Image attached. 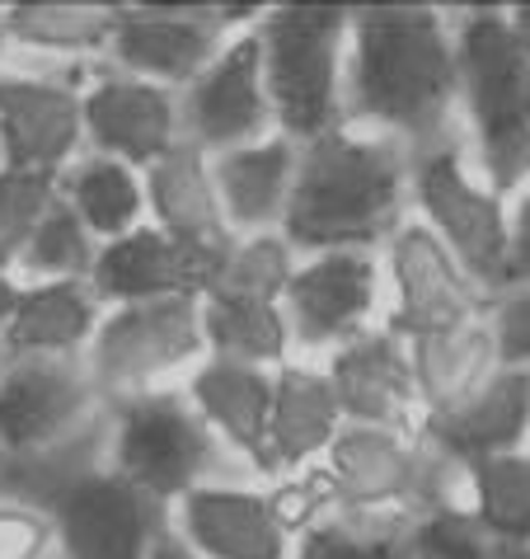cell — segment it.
<instances>
[{
	"instance_id": "obj_1",
	"label": "cell",
	"mask_w": 530,
	"mask_h": 559,
	"mask_svg": "<svg viewBox=\"0 0 530 559\" xmlns=\"http://www.w3.org/2000/svg\"><path fill=\"white\" fill-rule=\"evenodd\" d=\"M342 108L352 128L395 136L413 160L465 146L450 14L436 5H357Z\"/></svg>"
},
{
	"instance_id": "obj_2",
	"label": "cell",
	"mask_w": 530,
	"mask_h": 559,
	"mask_svg": "<svg viewBox=\"0 0 530 559\" xmlns=\"http://www.w3.org/2000/svg\"><path fill=\"white\" fill-rule=\"evenodd\" d=\"M409 169L413 155L395 136L342 122L329 136L301 146L282 240L301 259L329 250L381 254L413 216Z\"/></svg>"
},
{
	"instance_id": "obj_3",
	"label": "cell",
	"mask_w": 530,
	"mask_h": 559,
	"mask_svg": "<svg viewBox=\"0 0 530 559\" xmlns=\"http://www.w3.org/2000/svg\"><path fill=\"white\" fill-rule=\"evenodd\" d=\"M348 5H263L254 24L277 132L296 146L348 122Z\"/></svg>"
},
{
	"instance_id": "obj_4",
	"label": "cell",
	"mask_w": 530,
	"mask_h": 559,
	"mask_svg": "<svg viewBox=\"0 0 530 559\" xmlns=\"http://www.w3.org/2000/svg\"><path fill=\"white\" fill-rule=\"evenodd\" d=\"M99 461L160 508H174L212 479L244 475L226 447L212 438V428L202 424V414L189 405L183 391L104 405Z\"/></svg>"
},
{
	"instance_id": "obj_5",
	"label": "cell",
	"mask_w": 530,
	"mask_h": 559,
	"mask_svg": "<svg viewBox=\"0 0 530 559\" xmlns=\"http://www.w3.org/2000/svg\"><path fill=\"white\" fill-rule=\"evenodd\" d=\"M99 428L104 395L81 362L5 357L0 367V465L38 479L61 461L95 452Z\"/></svg>"
},
{
	"instance_id": "obj_6",
	"label": "cell",
	"mask_w": 530,
	"mask_h": 559,
	"mask_svg": "<svg viewBox=\"0 0 530 559\" xmlns=\"http://www.w3.org/2000/svg\"><path fill=\"white\" fill-rule=\"evenodd\" d=\"M57 532L61 559H155L169 536V508L132 489L99 461V447L28 479Z\"/></svg>"
},
{
	"instance_id": "obj_7",
	"label": "cell",
	"mask_w": 530,
	"mask_h": 559,
	"mask_svg": "<svg viewBox=\"0 0 530 559\" xmlns=\"http://www.w3.org/2000/svg\"><path fill=\"white\" fill-rule=\"evenodd\" d=\"M207 357V334H202L197 297H169L142 306H104L99 330L81 353L104 405L136 395L183 391Z\"/></svg>"
},
{
	"instance_id": "obj_8",
	"label": "cell",
	"mask_w": 530,
	"mask_h": 559,
	"mask_svg": "<svg viewBox=\"0 0 530 559\" xmlns=\"http://www.w3.org/2000/svg\"><path fill=\"white\" fill-rule=\"evenodd\" d=\"M409 198L413 216L446 245V254L483 297L511 283V203L474 175L465 146L418 155L409 169Z\"/></svg>"
},
{
	"instance_id": "obj_9",
	"label": "cell",
	"mask_w": 530,
	"mask_h": 559,
	"mask_svg": "<svg viewBox=\"0 0 530 559\" xmlns=\"http://www.w3.org/2000/svg\"><path fill=\"white\" fill-rule=\"evenodd\" d=\"M282 316L291 330V353L324 362L342 344L385 324V269L371 250H329L296 259L282 292Z\"/></svg>"
},
{
	"instance_id": "obj_10",
	"label": "cell",
	"mask_w": 530,
	"mask_h": 559,
	"mask_svg": "<svg viewBox=\"0 0 530 559\" xmlns=\"http://www.w3.org/2000/svg\"><path fill=\"white\" fill-rule=\"evenodd\" d=\"M263 14V5H118L104 67L179 90Z\"/></svg>"
},
{
	"instance_id": "obj_11",
	"label": "cell",
	"mask_w": 530,
	"mask_h": 559,
	"mask_svg": "<svg viewBox=\"0 0 530 559\" xmlns=\"http://www.w3.org/2000/svg\"><path fill=\"white\" fill-rule=\"evenodd\" d=\"M169 536L193 559H296L301 526L277 485L230 475L169 508Z\"/></svg>"
},
{
	"instance_id": "obj_12",
	"label": "cell",
	"mask_w": 530,
	"mask_h": 559,
	"mask_svg": "<svg viewBox=\"0 0 530 559\" xmlns=\"http://www.w3.org/2000/svg\"><path fill=\"white\" fill-rule=\"evenodd\" d=\"M85 75L10 61L0 71V169L67 175L85 155Z\"/></svg>"
},
{
	"instance_id": "obj_13",
	"label": "cell",
	"mask_w": 530,
	"mask_h": 559,
	"mask_svg": "<svg viewBox=\"0 0 530 559\" xmlns=\"http://www.w3.org/2000/svg\"><path fill=\"white\" fill-rule=\"evenodd\" d=\"M258 24V20H254ZM254 24L230 34L207 67L179 90V132L183 146L212 155L254 146L277 132L273 99L263 85V52Z\"/></svg>"
},
{
	"instance_id": "obj_14",
	"label": "cell",
	"mask_w": 530,
	"mask_h": 559,
	"mask_svg": "<svg viewBox=\"0 0 530 559\" xmlns=\"http://www.w3.org/2000/svg\"><path fill=\"white\" fill-rule=\"evenodd\" d=\"M385 269V330L399 334L403 344L418 334L446 330V324L483 316V292L465 277V269L446 254V245L432 230L409 216L389 245L381 250Z\"/></svg>"
},
{
	"instance_id": "obj_15",
	"label": "cell",
	"mask_w": 530,
	"mask_h": 559,
	"mask_svg": "<svg viewBox=\"0 0 530 559\" xmlns=\"http://www.w3.org/2000/svg\"><path fill=\"white\" fill-rule=\"evenodd\" d=\"M456 90L465 136L530 118V48L517 38L507 5H474L450 14Z\"/></svg>"
},
{
	"instance_id": "obj_16",
	"label": "cell",
	"mask_w": 530,
	"mask_h": 559,
	"mask_svg": "<svg viewBox=\"0 0 530 559\" xmlns=\"http://www.w3.org/2000/svg\"><path fill=\"white\" fill-rule=\"evenodd\" d=\"M85 151L108 155L132 169H150L174 146H183L179 132V95L165 85L136 81L113 67H95L85 75Z\"/></svg>"
},
{
	"instance_id": "obj_17",
	"label": "cell",
	"mask_w": 530,
	"mask_h": 559,
	"mask_svg": "<svg viewBox=\"0 0 530 559\" xmlns=\"http://www.w3.org/2000/svg\"><path fill=\"white\" fill-rule=\"evenodd\" d=\"M320 367L329 371L342 424L395 428V432H418V424H423L409 344H403L399 334H389L385 324L366 330L362 338H352V344H342L334 357H324Z\"/></svg>"
},
{
	"instance_id": "obj_18",
	"label": "cell",
	"mask_w": 530,
	"mask_h": 559,
	"mask_svg": "<svg viewBox=\"0 0 530 559\" xmlns=\"http://www.w3.org/2000/svg\"><path fill=\"white\" fill-rule=\"evenodd\" d=\"M273 381L277 371L230 362V357H202V367L183 381L189 405L202 414L212 438L226 447L244 475L273 485L268 461V418H273Z\"/></svg>"
},
{
	"instance_id": "obj_19",
	"label": "cell",
	"mask_w": 530,
	"mask_h": 559,
	"mask_svg": "<svg viewBox=\"0 0 530 559\" xmlns=\"http://www.w3.org/2000/svg\"><path fill=\"white\" fill-rule=\"evenodd\" d=\"M142 183H146V222L165 230L174 245H183L189 254H197L207 269H216L221 254L236 245V236H230L221 203H216L207 155L193 146H174L165 160L142 169Z\"/></svg>"
},
{
	"instance_id": "obj_20",
	"label": "cell",
	"mask_w": 530,
	"mask_h": 559,
	"mask_svg": "<svg viewBox=\"0 0 530 559\" xmlns=\"http://www.w3.org/2000/svg\"><path fill=\"white\" fill-rule=\"evenodd\" d=\"M418 438L460 465L511 456L530 447V371H493L489 385L446 414H427Z\"/></svg>"
},
{
	"instance_id": "obj_21",
	"label": "cell",
	"mask_w": 530,
	"mask_h": 559,
	"mask_svg": "<svg viewBox=\"0 0 530 559\" xmlns=\"http://www.w3.org/2000/svg\"><path fill=\"white\" fill-rule=\"evenodd\" d=\"M207 277H212L207 263L146 222L132 236L99 245L89 287H95L104 306H142L169 297H202Z\"/></svg>"
},
{
	"instance_id": "obj_22",
	"label": "cell",
	"mask_w": 530,
	"mask_h": 559,
	"mask_svg": "<svg viewBox=\"0 0 530 559\" xmlns=\"http://www.w3.org/2000/svg\"><path fill=\"white\" fill-rule=\"evenodd\" d=\"M338 432H342V409L329 385V371L320 362H305V357H291L287 367H277L273 418H268L273 485L315 471L329 456Z\"/></svg>"
},
{
	"instance_id": "obj_23",
	"label": "cell",
	"mask_w": 530,
	"mask_h": 559,
	"mask_svg": "<svg viewBox=\"0 0 530 559\" xmlns=\"http://www.w3.org/2000/svg\"><path fill=\"white\" fill-rule=\"evenodd\" d=\"M104 301L89 283H14V297L0 316V338L10 357H52L81 362L99 330Z\"/></svg>"
},
{
	"instance_id": "obj_24",
	"label": "cell",
	"mask_w": 530,
	"mask_h": 559,
	"mask_svg": "<svg viewBox=\"0 0 530 559\" xmlns=\"http://www.w3.org/2000/svg\"><path fill=\"white\" fill-rule=\"evenodd\" d=\"M296 160H301V146L287 142L282 132L263 136L254 146L212 155L216 203H221L230 236L240 240V236H273V230H282L291 183H296Z\"/></svg>"
},
{
	"instance_id": "obj_25",
	"label": "cell",
	"mask_w": 530,
	"mask_h": 559,
	"mask_svg": "<svg viewBox=\"0 0 530 559\" xmlns=\"http://www.w3.org/2000/svg\"><path fill=\"white\" fill-rule=\"evenodd\" d=\"M10 48L24 67L52 71H95L108 57L118 5H85V0H24L5 5Z\"/></svg>"
},
{
	"instance_id": "obj_26",
	"label": "cell",
	"mask_w": 530,
	"mask_h": 559,
	"mask_svg": "<svg viewBox=\"0 0 530 559\" xmlns=\"http://www.w3.org/2000/svg\"><path fill=\"white\" fill-rule=\"evenodd\" d=\"M409 362H413V385H418L423 418L465 405L479 385L493 381V371H503L483 316L409 338Z\"/></svg>"
},
{
	"instance_id": "obj_27",
	"label": "cell",
	"mask_w": 530,
	"mask_h": 559,
	"mask_svg": "<svg viewBox=\"0 0 530 559\" xmlns=\"http://www.w3.org/2000/svg\"><path fill=\"white\" fill-rule=\"evenodd\" d=\"M61 203L71 207V216L81 222L95 245L132 236L136 226H146V183L142 169L108 160V155H81L67 175L57 179Z\"/></svg>"
},
{
	"instance_id": "obj_28",
	"label": "cell",
	"mask_w": 530,
	"mask_h": 559,
	"mask_svg": "<svg viewBox=\"0 0 530 559\" xmlns=\"http://www.w3.org/2000/svg\"><path fill=\"white\" fill-rule=\"evenodd\" d=\"M202 334H207V357H230L249 367H287L291 362V330L277 301L226 297V292H202Z\"/></svg>"
},
{
	"instance_id": "obj_29",
	"label": "cell",
	"mask_w": 530,
	"mask_h": 559,
	"mask_svg": "<svg viewBox=\"0 0 530 559\" xmlns=\"http://www.w3.org/2000/svg\"><path fill=\"white\" fill-rule=\"evenodd\" d=\"M470 518L511 550L530 546V447L470 465Z\"/></svg>"
},
{
	"instance_id": "obj_30",
	"label": "cell",
	"mask_w": 530,
	"mask_h": 559,
	"mask_svg": "<svg viewBox=\"0 0 530 559\" xmlns=\"http://www.w3.org/2000/svg\"><path fill=\"white\" fill-rule=\"evenodd\" d=\"M296 254L282 240V230L273 236H240L230 250L221 254V263L212 269L207 287L202 292H226V297H249V301H277L282 306V292L296 273Z\"/></svg>"
},
{
	"instance_id": "obj_31",
	"label": "cell",
	"mask_w": 530,
	"mask_h": 559,
	"mask_svg": "<svg viewBox=\"0 0 530 559\" xmlns=\"http://www.w3.org/2000/svg\"><path fill=\"white\" fill-rule=\"evenodd\" d=\"M409 518L324 512L296 540V559H409Z\"/></svg>"
},
{
	"instance_id": "obj_32",
	"label": "cell",
	"mask_w": 530,
	"mask_h": 559,
	"mask_svg": "<svg viewBox=\"0 0 530 559\" xmlns=\"http://www.w3.org/2000/svg\"><path fill=\"white\" fill-rule=\"evenodd\" d=\"M95 254V236L75 222L67 203H57L48 222L38 226V236L28 240L20 263H14V283H89Z\"/></svg>"
},
{
	"instance_id": "obj_33",
	"label": "cell",
	"mask_w": 530,
	"mask_h": 559,
	"mask_svg": "<svg viewBox=\"0 0 530 559\" xmlns=\"http://www.w3.org/2000/svg\"><path fill=\"white\" fill-rule=\"evenodd\" d=\"M61 203L57 175L34 169H0V273L14 277V263L48 222V212Z\"/></svg>"
},
{
	"instance_id": "obj_34",
	"label": "cell",
	"mask_w": 530,
	"mask_h": 559,
	"mask_svg": "<svg viewBox=\"0 0 530 559\" xmlns=\"http://www.w3.org/2000/svg\"><path fill=\"white\" fill-rule=\"evenodd\" d=\"M474 175L489 183L497 198H521L530 189V118L503 122V128H483L465 136Z\"/></svg>"
},
{
	"instance_id": "obj_35",
	"label": "cell",
	"mask_w": 530,
	"mask_h": 559,
	"mask_svg": "<svg viewBox=\"0 0 530 559\" xmlns=\"http://www.w3.org/2000/svg\"><path fill=\"white\" fill-rule=\"evenodd\" d=\"M409 559H517V550L483 532V526L470 518V508H456V512L413 518Z\"/></svg>"
},
{
	"instance_id": "obj_36",
	"label": "cell",
	"mask_w": 530,
	"mask_h": 559,
	"mask_svg": "<svg viewBox=\"0 0 530 559\" xmlns=\"http://www.w3.org/2000/svg\"><path fill=\"white\" fill-rule=\"evenodd\" d=\"M0 559H61L48 508L24 485H0Z\"/></svg>"
},
{
	"instance_id": "obj_37",
	"label": "cell",
	"mask_w": 530,
	"mask_h": 559,
	"mask_svg": "<svg viewBox=\"0 0 530 559\" xmlns=\"http://www.w3.org/2000/svg\"><path fill=\"white\" fill-rule=\"evenodd\" d=\"M493 353L503 371H530V283H503L483 297Z\"/></svg>"
},
{
	"instance_id": "obj_38",
	"label": "cell",
	"mask_w": 530,
	"mask_h": 559,
	"mask_svg": "<svg viewBox=\"0 0 530 559\" xmlns=\"http://www.w3.org/2000/svg\"><path fill=\"white\" fill-rule=\"evenodd\" d=\"M511 283H530V189L511 198Z\"/></svg>"
},
{
	"instance_id": "obj_39",
	"label": "cell",
	"mask_w": 530,
	"mask_h": 559,
	"mask_svg": "<svg viewBox=\"0 0 530 559\" xmlns=\"http://www.w3.org/2000/svg\"><path fill=\"white\" fill-rule=\"evenodd\" d=\"M507 20H511V28H517V38L530 48V5H507Z\"/></svg>"
},
{
	"instance_id": "obj_40",
	"label": "cell",
	"mask_w": 530,
	"mask_h": 559,
	"mask_svg": "<svg viewBox=\"0 0 530 559\" xmlns=\"http://www.w3.org/2000/svg\"><path fill=\"white\" fill-rule=\"evenodd\" d=\"M14 61V48H10V14H5V5H0V71H5Z\"/></svg>"
},
{
	"instance_id": "obj_41",
	"label": "cell",
	"mask_w": 530,
	"mask_h": 559,
	"mask_svg": "<svg viewBox=\"0 0 530 559\" xmlns=\"http://www.w3.org/2000/svg\"><path fill=\"white\" fill-rule=\"evenodd\" d=\"M10 297H14V277H10V273H0V316H5Z\"/></svg>"
},
{
	"instance_id": "obj_42",
	"label": "cell",
	"mask_w": 530,
	"mask_h": 559,
	"mask_svg": "<svg viewBox=\"0 0 530 559\" xmlns=\"http://www.w3.org/2000/svg\"><path fill=\"white\" fill-rule=\"evenodd\" d=\"M5 357H10V353H5V338H0V367H5Z\"/></svg>"
},
{
	"instance_id": "obj_43",
	"label": "cell",
	"mask_w": 530,
	"mask_h": 559,
	"mask_svg": "<svg viewBox=\"0 0 530 559\" xmlns=\"http://www.w3.org/2000/svg\"><path fill=\"white\" fill-rule=\"evenodd\" d=\"M517 559H530V546H526V550H517Z\"/></svg>"
},
{
	"instance_id": "obj_44",
	"label": "cell",
	"mask_w": 530,
	"mask_h": 559,
	"mask_svg": "<svg viewBox=\"0 0 530 559\" xmlns=\"http://www.w3.org/2000/svg\"><path fill=\"white\" fill-rule=\"evenodd\" d=\"M526 114H530V108H526Z\"/></svg>"
}]
</instances>
